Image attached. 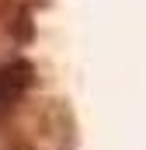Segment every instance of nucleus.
I'll list each match as a JSON object with an SVG mask.
<instances>
[{
    "label": "nucleus",
    "mask_w": 146,
    "mask_h": 150,
    "mask_svg": "<svg viewBox=\"0 0 146 150\" xmlns=\"http://www.w3.org/2000/svg\"><path fill=\"white\" fill-rule=\"evenodd\" d=\"M38 84V67L28 56L0 59V119H11Z\"/></svg>",
    "instance_id": "f257e3e1"
}]
</instances>
